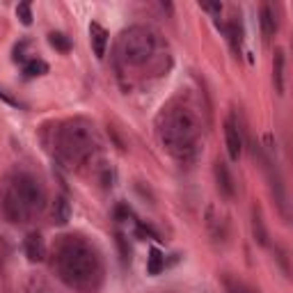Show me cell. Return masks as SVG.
Segmentation results:
<instances>
[{
  "label": "cell",
  "instance_id": "obj_8",
  "mask_svg": "<svg viewBox=\"0 0 293 293\" xmlns=\"http://www.w3.org/2000/svg\"><path fill=\"white\" fill-rule=\"evenodd\" d=\"M252 229H255V236L259 240V245H266L268 243V234H266V227H264V220L261 216L255 211V218H252Z\"/></svg>",
  "mask_w": 293,
  "mask_h": 293
},
{
  "label": "cell",
  "instance_id": "obj_5",
  "mask_svg": "<svg viewBox=\"0 0 293 293\" xmlns=\"http://www.w3.org/2000/svg\"><path fill=\"white\" fill-rule=\"evenodd\" d=\"M261 30H264V37H273L277 32V21H275V12L270 5L261 7Z\"/></svg>",
  "mask_w": 293,
  "mask_h": 293
},
{
  "label": "cell",
  "instance_id": "obj_1",
  "mask_svg": "<svg viewBox=\"0 0 293 293\" xmlns=\"http://www.w3.org/2000/svg\"><path fill=\"white\" fill-rule=\"evenodd\" d=\"M225 142H227V151H229L231 160L240 158V151H243V138H240L238 124L234 121V117L225 121Z\"/></svg>",
  "mask_w": 293,
  "mask_h": 293
},
{
  "label": "cell",
  "instance_id": "obj_7",
  "mask_svg": "<svg viewBox=\"0 0 293 293\" xmlns=\"http://www.w3.org/2000/svg\"><path fill=\"white\" fill-rule=\"evenodd\" d=\"M163 268H165V257L160 255L158 247H151V250H149V264H147V273L158 275Z\"/></svg>",
  "mask_w": 293,
  "mask_h": 293
},
{
  "label": "cell",
  "instance_id": "obj_15",
  "mask_svg": "<svg viewBox=\"0 0 293 293\" xmlns=\"http://www.w3.org/2000/svg\"><path fill=\"white\" fill-rule=\"evenodd\" d=\"M58 213H55V220L60 222V225H64V222L69 220V202L67 199H58Z\"/></svg>",
  "mask_w": 293,
  "mask_h": 293
},
{
  "label": "cell",
  "instance_id": "obj_4",
  "mask_svg": "<svg viewBox=\"0 0 293 293\" xmlns=\"http://www.w3.org/2000/svg\"><path fill=\"white\" fill-rule=\"evenodd\" d=\"M273 78H275V90L277 94H284V51H275V64H273Z\"/></svg>",
  "mask_w": 293,
  "mask_h": 293
},
{
  "label": "cell",
  "instance_id": "obj_9",
  "mask_svg": "<svg viewBox=\"0 0 293 293\" xmlns=\"http://www.w3.org/2000/svg\"><path fill=\"white\" fill-rule=\"evenodd\" d=\"M48 41H51V46H53V48L62 51V53H67L69 48H71V41H69V37H67V34H62V32H53L51 37H48Z\"/></svg>",
  "mask_w": 293,
  "mask_h": 293
},
{
  "label": "cell",
  "instance_id": "obj_13",
  "mask_svg": "<svg viewBox=\"0 0 293 293\" xmlns=\"http://www.w3.org/2000/svg\"><path fill=\"white\" fill-rule=\"evenodd\" d=\"M227 37H229V41H231V48H234V53L238 55L240 53V32H238V28H236L234 23L227 28Z\"/></svg>",
  "mask_w": 293,
  "mask_h": 293
},
{
  "label": "cell",
  "instance_id": "obj_2",
  "mask_svg": "<svg viewBox=\"0 0 293 293\" xmlns=\"http://www.w3.org/2000/svg\"><path fill=\"white\" fill-rule=\"evenodd\" d=\"M216 181H218V190H220L225 197H234L236 195L234 179H231V174H229V168H227L222 160L216 163Z\"/></svg>",
  "mask_w": 293,
  "mask_h": 293
},
{
  "label": "cell",
  "instance_id": "obj_10",
  "mask_svg": "<svg viewBox=\"0 0 293 293\" xmlns=\"http://www.w3.org/2000/svg\"><path fill=\"white\" fill-rule=\"evenodd\" d=\"M23 71L28 73V76H44V73L48 71V64L44 62V60H32V62H25Z\"/></svg>",
  "mask_w": 293,
  "mask_h": 293
},
{
  "label": "cell",
  "instance_id": "obj_3",
  "mask_svg": "<svg viewBox=\"0 0 293 293\" xmlns=\"http://www.w3.org/2000/svg\"><path fill=\"white\" fill-rule=\"evenodd\" d=\"M90 37H92V48H94V55L99 60H103L106 55V44H108V32L101 23H90Z\"/></svg>",
  "mask_w": 293,
  "mask_h": 293
},
{
  "label": "cell",
  "instance_id": "obj_14",
  "mask_svg": "<svg viewBox=\"0 0 293 293\" xmlns=\"http://www.w3.org/2000/svg\"><path fill=\"white\" fill-rule=\"evenodd\" d=\"M16 14H19V19H21L23 25L32 23V10H30V3H21V5L16 7Z\"/></svg>",
  "mask_w": 293,
  "mask_h": 293
},
{
  "label": "cell",
  "instance_id": "obj_11",
  "mask_svg": "<svg viewBox=\"0 0 293 293\" xmlns=\"http://www.w3.org/2000/svg\"><path fill=\"white\" fill-rule=\"evenodd\" d=\"M222 282H225L227 293H250L245 286H243V284L238 282V279L231 277V275H225V277H222Z\"/></svg>",
  "mask_w": 293,
  "mask_h": 293
},
{
  "label": "cell",
  "instance_id": "obj_12",
  "mask_svg": "<svg viewBox=\"0 0 293 293\" xmlns=\"http://www.w3.org/2000/svg\"><path fill=\"white\" fill-rule=\"evenodd\" d=\"M115 240H117V247H119L121 261H124V264H129V261H131V247H129V243H126V236H124V234H119V231H117Z\"/></svg>",
  "mask_w": 293,
  "mask_h": 293
},
{
  "label": "cell",
  "instance_id": "obj_6",
  "mask_svg": "<svg viewBox=\"0 0 293 293\" xmlns=\"http://www.w3.org/2000/svg\"><path fill=\"white\" fill-rule=\"evenodd\" d=\"M25 252H28L30 261H41L44 259V245H41V238H39L37 234L28 236V240H25Z\"/></svg>",
  "mask_w": 293,
  "mask_h": 293
},
{
  "label": "cell",
  "instance_id": "obj_16",
  "mask_svg": "<svg viewBox=\"0 0 293 293\" xmlns=\"http://www.w3.org/2000/svg\"><path fill=\"white\" fill-rule=\"evenodd\" d=\"M199 7H202L204 12H213V14H220V12H222L220 3H199Z\"/></svg>",
  "mask_w": 293,
  "mask_h": 293
}]
</instances>
